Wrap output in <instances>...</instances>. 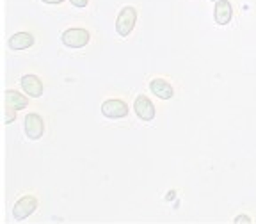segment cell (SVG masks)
I'll return each instance as SVG.
<instances>
[{"label":"cell","mask_w":256,"mask_h":224,"mask_svg":"<svg viewBox=\"0 0 256 224\" xmlns=\"http://www.w3.org/2000/svg\"><path fill=\"white\" fill-rule=\"evenodd\" d=\"M235 222H236V224H240V222H251V219H249L248 216H238V217L235 219Z\"/></svg>","instance_id":"cell-14"},{"label":"cell","mask_w":256,"mask_h":224,"mask_svg":"<svg viewBox=\"0 0 256 224\" xmlns=\"http://www.w3.org/2000/svg\"><path fill=\"white\" fill-rule=\"evenodd\" d=\"M41 2H44V4H52V6H56V4H62L64 0H41Z\"/></svg>","instance_id":"cell-15"},{"label":"cell","mask_w":256,"mask_h":224,"mask_svg":"<svg viewBox=\"0 0 256 224\" xmlns=\"http://www.w3.org/2000/svg\"><path fill=\"white\" fill-rule=\"evenodd\" d=\"M25 136L28 137L30 140H38L43 137L44 134V121L43 118L38 114V112H30L25 116Z\"/></svg>","instance_id":"cell-6"},{"label":"cell","mask_w":256,"mask_h":224,"mask_svg":"<svg viewBox=\"0 0 256 224\" xmlns=\"http://www.w3.org/2000/svg\"><path fill=\"white\" fill-rule=\"evenodd\" d=\"M20 86L24 89V92H27L28 98H40L44 91V86L41 82V78L38 75H32V73L22 76Z\"/></svg>","instance_id":"cell-7"},{"label":"cell","mask_w":256,"mask_h":224,"mask_svg":"<svg viewBox=\"0 0 256 224\" xmlns=\"http://www.w3.org/2000/svg\"><path fill=\"white\" fill-rule=\"evenodd\" d=\"M70 2H72L73 8H78V9L88 8V4H89V0H70Z\"/></svg>","instance_id":"cell-13"},{"label":"cell","mask_w":256,"mask_h":224,"mask_svg":"<svg viewBox=\"0 0 256 224\" xmlns=\"http://www.w3.org/2000/svg\"><path fill=\"white\" fill-rule=\"evenodd\" d=\"M130 108L120 98H110V100H105L102 104V114L108 120H121V118H126Z\"/></svg>","instance_id":"cell-3"},{"label":"cell","mask_w":256,"mask_h":224,"mask_svg":"<svg viewBox=\"0 0 256 224\" xmlns=\"http://www.w3.org/2000/svg\"><path fill=\"white\" fill-rule=\"evenodd\" d=\"M212 2H214V0H212Z\"/></svg>","instance_id":"cell-16"},{"label":"cell","mask_w":256,"mask_h":224,"mask_svg":"<svg viewBox=\"0 0 256 224\" xmlns=\"http://www.w3.org/2000/svg\"><path fill=\"white\" fill-rule=\"evenodd\" d=\"M233 8L230 0H216V8H214V18L217 25H228L232 22Z\"/></svg>","instance_id":"cell-9"},{"label":"cell","mask_w":256,"mask_h":224,"mask_svg":"<svg viewBox=\"0 0 256 224\" xmlns=\"http://www.w3.org/2000/svg\"><path fill=\"white\" fill-rule=\"evenodd\" d=\"M150 91H152L156 98H160V100H171L172 96H174L172 86L169 84L166 78H158V76L152 78V82H150Z\"/></svg>","instance_id":"cell-8"},{"label":"cell","mask_w":256,"mask_h":224,"mask_svg":"<svg viewBox=\"0 0 256 224\" xmlns=\"http://www.w3.org/2000/svg\"><path fill=\"white\" fill-rule=\"evenodd\" d=\"M134 112H136V116L140 121H146V123L153 121L156 116V108L153 105V102L144 94H139L136 98V102H134Z\"/></svg>","instance_id":"cell-5"},{"label":"cell","mask_w":256,"mask_h":224,"mask_svg":"<svg viewBox=\"0 0 256 224\" xmlns=\"http://www.w3.org/2000/svg\"><path fill=\"white\" fill-rule=\"evenodd\" d=\"M136 22H137V9L132 8V6H124L116 18L118 36H121V38L130 36L132 30H134V27H136Z\"/></svg>","instance_id":"cell-1"},{"label":"cell","mask_w":256,"mask_h":224,"mask_svg":"<svg viewBox=\"0 0 256 224\" xmlns=\"http://www.w3.org/2000/svg\"><path fill=\"white\" fill-rule=\"evenodd\" d=\"M36 208H38L36 196H30V194H28V196L20 198V200L14 203V206H12V217H14V220H24L36 212Z\"/></svg>","instance_id":"cell-4"},{"label":"cell","mask_w":256,"mask_h":224,"mask_svg":"<svg viewBox=\"0 0 256 224\" xmlns=\"http://www.w3.org/2000/svg\"><path fill=\"white\" fill-rule=\"evenodd\" d=\"M14 118H16V110H14V108L6 107V124L12 123V121H14Z\"/></svg>","instance_id":"cell-12"},{"label":"cell","mask_w":256,"mask_h":224,"mask_svg":"<svg viewBox=\"0 0 256 224\" xmlns=\"http://www.w3.org/2000/svg\"><path fill=\"white\" fill-rule=\"evenodd\" d=\"M27 105H28L27 96L14 91V89H8V91H6V107H11L18 112V110H24Z\"/></svg>","instance_id":"cell-11"},{"label":"cell","mask_w":256,"mask_h":224,"mask_svg":"<svg viewBox=\"0 0 256 224\" xmlns=\"http://www.w3.org/2000/svg\"><path fill=\"white\" fill-rule=\"evenodd\" d=\"M11 50H27L34 44V36L30 32H16L8 41Z\"/></svg>","instance_id":"cell-10"},{"label":"cell","mask_w":256,"mask_h":224,"mask_svg":"<svg viewBox=\"0 0 256 224\" xmlns=\"http://www.w3.org/2000/svg\"><path fill=\"white\" fill-rule=\"evenodd\" d=\"M91 36H89V32L86 28H80V27H73L68 28V30L62 32V36H60V41L66 48H72V50H78V48H84L86 44L89 43Z\"/></svg>","instance_id":"cell-2"}]
</instances>
